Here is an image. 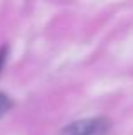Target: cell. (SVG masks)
Returning a JSON list of instances; mask_svg holds the SVG:
<instances>
[{
	"instance_id": "1",
	"label": "cell",
	"mask_w": 133,
	"mask_h": 135,
	"mask_svg": "<svg viewBox=\"0 0 133 135\" xmlns=\"http://www.w3.org/2000/svg\"><path fill=\"white\" fill-rule=\"evenodd\" d=\"M111 130V123L104 116L85 118L66 125L60 135H108Z\"/></svg>"
},
{
	"instance_id": "3",
	"label": "cell",
	"mask_w": 133,
	"mask_h": 135,
	"mask_svg": "<svg viewBox=\"0 0 133 135\" xmlns=\"http://www.w3.org/2000/svg\"><path fill=\"white\" fill-rule=\"evenodd\" d=\"M7 55H9V48H7V46H2V48H0V72H2L3 65H5Z\"/></svg>"
},
{
	"instance_id": "2",
	"label": "cell",
	"mask_w": 133,
	"mask_h": 135,
	"mask_svg": "<svg viewBox=\"0 0 133 135\" xmlns=\"http://www.w3.org/2000/svg\"><path fill=\"white\" fill-rule=\"evenodd\" d=\"M10 108H12V99L7 94L0 92V118H3V116L10 111Z\"/></svg>"
}]
</instances>
